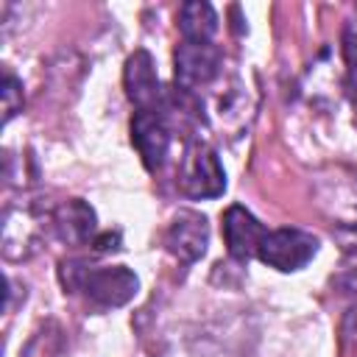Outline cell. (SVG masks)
Masks as SVG:
<instances>
[{
    "label": "cell",
    "instance_id": "obj_1",
    "mask_svg": "<svg viewBox=\"0 0 357 357\" xmlns=\"http://www.w3.org/2000/svg\"><path fill=\"white\" fill-rule=\"evenodd\" d=\"M61 282L64 287H81L86 298H92L100 307H123L139 290L137 273L128 271L126 265L81 268L78 262H61Z\"/></svg>",
    "mask_w": 357,
    "mask_h": 357
},
{
    "label": "cell",
    "instance_id": "obj_2",
    "mask_svg": "<svg viewBox=\"0 0 357 357\" xmlns=\"http://www.w3.org/2000/svg\"><path fill=\"white\" fill-rule=\"evenodd\" d=\"M178 190L187 198H218L226 190V173L220 167L218 153L201 142L190 139L178 167Z\"/></svg>",
    "mask_w": 357,
    "mask_h": 357
},
{
    "label": "cell",
    "instance_id": "obj_3",
    "mask_svg": "<svg viewBox=\"0 0 357 357\" xmlns=\"http://www.w3.org/2000/svg\"><path fill=\"white\" fill-rule=\"evenodd\" d=\"M318 254V237L301 229H273L265 234L257 257L282 273L301 271L312 257Z\"/></svg>",
    "mask_w": 357,
    "mask_h": 357
},
{
    "label": "cell",
    "instance_id": "obj_4",
    "mask_svg": "<svg viewBox=\"0 0 357 357\" xmlns=\"http://www.w3.org/2000/svg\"><path fill=\"white\" fill-rule=\"evenodd\" d=\"M131 142L142 156V165L159 170L170 148V126L165 114L159 109H137L131 117Z\"/></svg>",
    "mask_w": 357,
    "mask_h": 357
},
{
    "label": "cell",
    "instance_id": "obj_5",
    "mask_svg": "<svg viewBox=\"0 0 357 357\" xmlns=\"http://www.w3.org/2000/svg\"><path fill=\"white\" fill-rule=\"evenodd\" d=\"M173 64H176V84L192 92L198 86H206L220 73V50L212 42L195 45L181 39V45L173 53Z\"/></svg>",
    "mask_w": 357,
    "mask_h": 357
},
{
    "label": "cell",
    "instance_id": "obj_6",
    "mask_svg": "<svg viewBox=\"0 0 357 357\" xmlns=\"http://www.w3.org/2000/svg\"><path fill=\"white\" fill-rule=\"evenodd\" d=\"M209 243V223L201 212L195 209H181L176 212V218L170 220L167 231H165V245L173 257H178L181 262H195L204 257Z\"/></svg>",
    "mask_w": 357,
    "mask_h": 357
},
{
    "label": "cell",
    "instance_id": "obj_7",
    "mask_svg": "<svg viewBox=\"0 0 357 357\" xmlns=\"http://www.w3.org/2000/svg\"><path fill=\"white\" fill-rule=\"evenodd\" d=\"M123 86L128 100L137 109H159L162 106V86H159V75L153 67V56L139 47L128 56L126 70H123Z\"/></svg>",
    "mask_w": 357,
    "mask_h": 357
},
{
    "label": "cell",
    "instance_id": "obj_8",
    "mask_svg": "<svg viewBox=\"0 0 357 357\" xmlns=\"http://www.w3.org/2000/svg\"><path fill=\"white\" fill-rule=\"evenodd\" d=\"M265 234H268V229L245 206L231 204L223 212V240H226V248L234 259L245 262V259L257 257Z\"/></svg>",
    "mask_w": 357,
    "mask_h": 357
},
{
    "label": "cell",
    "instance_id": "obj_9",
    "mask_svg": "<svg viewBox=\"0 0 357 357\" xmlns=\"http://www.w3.org/2000/svg\"><path fill=\"white\" fill-rule=\"evenodd\" d=\"M95 209L81 201V198H73V201H64L56 212H53V226H56V234L64 240V243H86L92 234H95Z\"/></svg>",
    "mask_w": 357,
    "mask_h": 357
},
{
    "label": "cell",
    "instance_id": "obj_10",
    "mask_svg": "<svg viewBox=\"0 0 357 357\" xmlns=\"http://www.w3.org/2000/svg\"><path fill=\"white\" fill-rule=\"evenodd\" d=\"M178 31L184 42H195V45H206L212 42L215 31H218V14L209 3L201 0H190L178 8Z\"/></svg>",
    "mask_w": 357,
    "mask_h": 357
},
{
    "label": "cell",
    "instance_id": "obj_11",
    "mask_svg": "<svg viewBox=\"0 0 357 357\" xmlns=\"http://www.w3.org/2000/svg\"><path fill=\"white\" fill-rule=\"evenodd\" d=\"M343 59H346V95L357 109V28L343 31Z\"/></svg>",
    "mask_w": 357,
    "mask_h": 357
},
{
    "label": "cell",
    "instance_id": "obj_12",
    "mask_svg": "<svg viewBox=\"0 0 357 357\" xmlns=\"http://www.w3.org/2000/svg\"><path fill=\"white\" fill-rule=\"evenodd\" d=\"M20 109H22V84L11 70H6L3 73V123H8Z\"/></svg>",
    "mask_w": 357,
    "mask_h": 357
},
{
    "label": "cell",
    "instance_id": "obj_13",
    "mask_svg": "<svg viewBox=\"0 0 357 357\" xmlns=\"http://www.w3.org/2000/svg\"><path fill=\"white\" fill-rule=\"evenodd\" d=\"M92 245H95V251H117L120 248V231H106V234L95 237Z\"/></svg>",
    "mask_w": 357,
    "mask_h": 357
},
{
    "label": "cell",
    "instance_id": "obj_14",
    "mask_svg": "<svg viewBox=\"0 0 357 357\" xmlns=\"http://www.w3.org/2000/svg\"><path fill=\"white\" fill-rule=\"evenodd\" d=\"M346 335H349V337L357 343V307H354V310L346 315Z\"/></svg>",
    "mask_w": 357,
    "mask_h": 357
},
{
    "label": "cell",
    "instance_id": "obj_15",
    "mask_svg": "<svg viewBox=\"0 0 357 357\" xmlns=\"http://www.w3.org/2000/svg\"><path fill=\"white\" fill-rule=\"evenodd\" d=\"M354 126H357V109H354Z\"/></svg>",
    "mask_w": 357,
    "mask_h": 357
}]
</instances>
